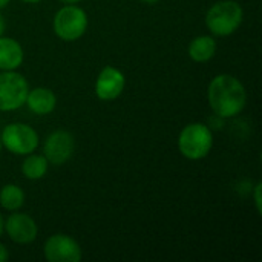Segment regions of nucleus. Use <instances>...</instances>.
<instances>
[{
	"label": "nucleus",
	"mask_w": 262,
	"mask_h": 262,
	"mask_svg": "<svg viewBox=\"0 0 262 262\" xmlns=\"http://www.w3.org/2000/svg\"><path fill=\"white\" fill-rule=\"evenodd\" d=\"M21 2H26V3H38L41 0H21Z\"/></svg>",
	"instance_id": "nucleus-23"
},
{
	"label": "nucleus",
	"mask_w": 262,
	"mask_h": 262,
	"mask_svg": "<svg viewBox=\"0 0 262 262\" xmlns=\"http://www.w3.org/2000/svg\"><path fill=\"white\" fill-rule=\"evenodd\" d=\"M0 152H2V141H0Z\"/></svg>",
	"instance_id": "nucleus-24"
},
{
	"label": "nucleus",
	"mask_w": 262,
	"mask_h": 262,
	"mask_svg": "<svg viewBox=\"0 0 262 262\" xmlns=\"http://www.w3.org/2000/svg\"><path fill=\"white\" fill-rule=\"evenodd\" d=\"M5 28H6V21H5V17L0 14V35H3V32H5Z\"/></svg>",
	"instance_id": "nucleus-18"
},
{
	"label": "nucleus",
	"mask_w": 262,
	"mask_h": 262,
	"mask_svg": "<svg viewBox=\"0 0 262 262\" xmlns=\"http://www.w3.org/2000/svg\"><path fill=\"white\" fill-rule=\"evenodd\" d=\"M187 54L195 63H207L216 54V40L213 35H198L187 46Z\"/></svg>",
	"instance_id": "nucleus-13"
},
{
	"label": "nucleus",
	"mask_w": 262,
	"mask_h": 262,
	"mask_svg": "<svg viewBox=\"0 0 262 262\" xmlns=\"http://www.w3.org/2000/svg\"><path fill=\"white\" fill-rule=\"evenodd\" d=\"M244 18L243 6L235 0H220L206 12V26L215 37H227L238 31Z\"/></svg>",
	"instance_id": "nucleus-2"
},
{
	"label": "nucleus",
	"mask_w": 262,
	"mask_h": 262,
	"mask_svg": "<svg viewBox=\"0 0 262 262\" xmlns=\"http://www.w3.org/2000/svg\"><path fill=\"white\" fill-rule=\"evenodd\" d=\"M49 169V163L41 154H29L21 163V175L29 181H38L41 180Z\"/></svg>",
	"instance_id": "nucleus-14"
},
{
	"label": "nucleus",
	"mask_w": 262,
	"mask_h": 262,
	"mask_svg": "<svg viewBox=\"0 0 262 262\" xmlns=\"http://www.w3.org/2000/svg\"><path fill=\"white\" fill-rule=\"evenodd\" d=\"M143 3H146V5H155V3H158L160 0H141Z\"/></svg>",
	"instance_id": "nucleus-22"
},
{
	"label": "nucleus",
	"mask_w": 262,
	"mask_h": 262,
	"mask_svg": "<svg viewBox=\"0 0 262 262\" xmlns=\"http://www.w3.org/2000/svg\"><path fill=\"white\" fill-rule=\"evenodd\" d=\"M9 259V252L5 244L0 243V262H6Z\"/></svg>",
	"instance_id": "nucleus-17"
},
{
	"label": "nucleus",
	"mask_w": 262,
	"mask_h": 262,
	"mask_svg": "<svg viewBox=\"0 0 262 262\" xmlns=\"http://www.w3.org/2000/svg\"><path fill=\"white\" fill-rule=\"evenodd\" d=\"M2 147L14 155L26 157L37 150L40 144L38 134L26 123H9L0 134Z\"/></svg>",
	"instance_id": "nucleus-5"
},
{
	"label": "nucleus",
	"mask_w": 262,
	"mask_h": 262,
	"mask_svg": "<svg viewBox=\"0 0 262 262\" xmlns=\"http://www.w3.org/2000/svg\"><path fill=\"white\" fill-rule=\"evenodd\" d=\"M43 255L48 262H80L83 258V250L72 236L66 233H55L45 241Z\"/></svg>",
	"instance_id": "nucleus-7"
},
{
	"label": "nucleus",
	"mask_w": 262,
	"mask_h": 262,
	"mask_svg": "<svg viewBox=\"0 0 262 262\" xmlns=\"http://www.w3.org/2000/svg\"><path fill=\"white\" fill-rule=\"evenodd\" d=\"M89 18L83 8L77 5H63L54 15L52 29L63 41H75L81 38L88 29Z\"/></svg>",
	"instance_id": "nucleus-4"
},
{
	"label": "nucleus",
	"mask_w": 262,
	"mask_h": 262,
	"mask_svg": "<svg viewBox=\"0 0 262 262\" xmlns=\"http://www.w3.org/2000/svg\"><path fill=\"white\" fill-rule=\"evenodd\" d=\"M9 2H11V0H0V9L6 8V6L9 5Z\"/></svg>",
	"instance_id": "nucleus-21"
},
{
	"label": "nucleus",
	"mask_w": 262,
	"mask_h": 262,
	"mask_svg": "<svg viewBox=\"0 0 262 262\" xmlns=\"http://www.w3.org/2000/svg\"><path fill=\"white\" fill-rule=\"evenodd\" d=\"M29 91L26 78L17 71H0V112H12L25 106Z\"/></svg>",
	"instance_id": "nucleus-6"
},
{
	"label": "nucleus",
	"mask_w": 262,
	"mask_h": 262,
	"mask_svg": "<svg viewBox=\"0 0 262 262\" xmlns=\"http://www.w3.org/2000/svg\"><path fill=\"white\" fill-rule=\"evenodd\" d=\"M25 204V192L17 184H5L0 189V206L8 212L20 210Z\"/></svg>",
	"instance_id": "nucleus-15"
},
{
	"label": "nucleus",
	"mask_w": 262,
	"mask_h": 262,
	"mask_svg": "<svg viewBox=\"0 0 262 262\" xmlns=\"http://www.w3.org/2000/svg\"><path fill=\"white\" fill-rule=\"evenodd\" d=\"M5 232L12 243L26 246L35 241L38 235V227L32 216L15 210L5 220Z\"/></svg>",
	"instance_id": "nucleus-9"
},
{
	"label": "nucleus",
	"mask_w": 262,
	"mask_h": 262,
	"mask_svg": "<svg viewBox=\"0 0 262 262\" xmlns=\"http://www.w3.org/2000/svg\"><path fill=\"white\" fill-rule=\"evenodd\" d=\"M126 88L124 74L115 66H104L95 80V95L101 101L117 100Z\"/></svg>",
	"instance_id": "nucleus-10"
},
{
	"label": "nucleus",
	"mask_w": 262,
	"mask_h": 262,
	"mask_svg": "<svg viewBox=\"0 0 262 262\" xmlns=\"http://www.w3.org/2000/svg\"><path fill=\"white\" fill-rule=\"evenodd\" d=\"M74 150H75V138L71 132L64 129H57L45 138L43 155L49 164L63 166L72 158Z\"/></svg>",
	"instance_id": "nucleus-8"
},
{
	"label": "nucleus",
	"mask_w": 262,
	"mask_h": 262,
	"mask_svg": "<svg viewBox=\"0 0 262 262\" xmlns=\"http://www.w3.org/2000/svg\"><path fill=\"white\" fill-rule=\"evenodd\" d=\"M25 104L35 115H49L57 106V97L49 88H34L28 91Z\"/></svg>",
	"instance_id": "nucleus-11"
},
{
	"label": "nucleus",
	"mask_w": 262,
	"mask_h": 262,
	"mask_svg": "<svg viewBox=\"0 0 262 262\" xmlns=\"http://www.w3.org/2000/svg\"><path fill=\"white\" fill-rule=\"evenodd\" d=\"M252 190H253L252 196H253V203H255L256 212H258V215H262V183L261 181H258Z\"/></svg>",
	"instance_id": "nucleus-16"
},
{
	"label": "nucleus",
	"mask_w": 262,
	"mask_h": 262,
	"mask_svg": "<svg viewBox=\"0 0 262 262\" xmlns=\"http://www.w3.org/2000/svg\"><path fill=\"white\" fill-rule=\"evenodd\" d=\"M207 101L220 118L239 115L247 104V91L239 78L232 74L215 75L207 86Z\"/></svg>",
	"instance_id": "nucleus-1"
},
{
	"label": "nucleus",
	"mask_w": 262,
	"mask_h": 262,
	"mask_svg": "<svg viewBox=\"0 0 262 262\" xmlns=\"http://www.w3.org/2000/svg\"><path fill=\"white\" fill-rule=\"evenodd\" d=\"M58 2L63 3V5H77V3H80L83 0H58Z\"/></svg>",
	"instance_id": "nucleus-20"
},
{
	"label": "nucleus",
	"mask_w": 262,
	"mask_h": 262,
	"mask_svg": "<svg viewBox=\"0 0 262 262\" xmlns=\"http://www.w3.org/2000/svg\"><path fill=\"white\" fill-rule=\"evenodd\" d=\"M25 60L21 45L12 37L0 35V71H17Z\"/></svg>",
	"instance_id": "nucleus-12"
},
{
	"label": "nucleus",
	"mask_w": 262,
	"mask_h": 262,
	"mask_svg": "<svg viewBox=\"0 0 262 262\" xmlns=\"http://www.w3.org/2000/svg\"><path fill=\"white\" fill-rule=\"evenodd\" d=\"M3 232H5V218H3V215L0 213V238H2V235H3Z\"/></svg>",
	"instance_id": "nucleus-19"
},
{
	"label": "nucleus",
	"mask_w": 262,
	"mask_h": 262,
	"mask_svg": "<svg viewBox=\"0 0 262 262\" xmlns=\"http://www.w3.org/2000/svg\"><path fill=\"white\" fill-rule=\"evenodd\" d=\"M213 147L212 127L204 123H190L184 126L178 135L180 154L190 160L198 161L206 158Z\"/></svg>",
	"instance_id": "nucleus-3"
}]
</instances>
